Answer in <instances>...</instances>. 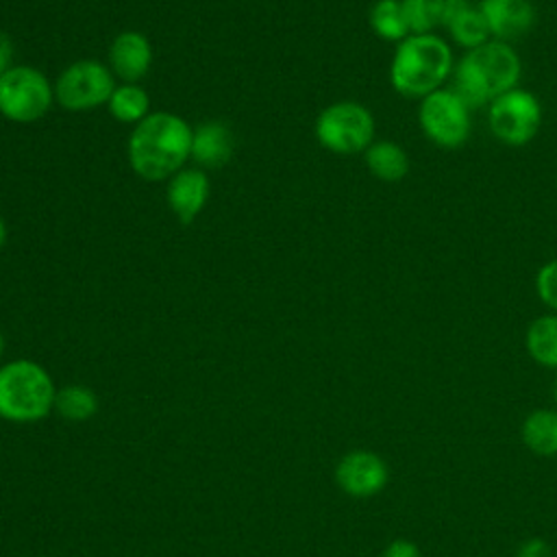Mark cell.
<instances>
[{
    "instance_id": "cell-1",
    "label": "cell",
    "mask_w": 557,
    "mask_h": 557,
    "mask_svg": "<svg viewBox=\"0 0 557 557\" xmlns=\"http://www.w3.org/2000/svg\"><path fill=\"white\" fill-rule=\"evenodd\" d=\"M194 128L176 113L154 111L128 137V163L146 181H165L191 159Z\"/></svg>"
},
{
    "instance_id": "cell-2",
    "label": "cell",
    "mask_w": 557,
    "mask_h": 557,
    "mask_svg": "<svg viewBox=\"0 0 557 557\" xmlns=\"http://www.w3.org/2000/svg\"><path fill=\"white\" fill-rule=\"evenodd\" d=\"M520 78V59L505 41H487L459 61L453 91L468 109L483 107L505 91L513 89Z\"/></svg>"
},
{
    "instance_id": "cell-3",
    "label": "cell",
    "mask_w": 557,
    "mask_h": 557,
    "mask_svg": "<svg viewBox=\"0 0 557 557\" xmlns=\"http://www.w3.org/2000/svg\"><path fill=\"white\" fill-rule=\"evenodd\" d=\"M453 72V52L446 41L429 35L405 37L392 59L389 81L407 98H424L440 89Z\"/></svg>"
},
{
    "instance_id": "cell-4",
    "label": "cell",
    "mask_w": 557,
    "mask_h": 557,
    "mask_svg": "<svg viewBox=\"0 0 557 557\" xmlns=\"http://www.w3.org/2000/svg\"><path fill=\"white\" fill-rule=\"evenodd\" d=\"M57 387L48 370L33 359L0 366V418L33 424L54 411Z\"/></svg>"
},
{
    "instance_id": "cell-5",
    "label": "cell",
    "mask_w": 557,
    "mask_h": 557,
    "mask_svg": "<svg viewBox=\"0 0 557 557\" xmlns=\"http://www.w3.org/2000/svg\"><path fill=\"white\" fill-rule=\"evenodd\" d=\"M318 141L335 154H357L374 141V117L368 107L342 100L320 111L315 120Z\"/></svg>"
},
{
    "instance_id": "cell-6",
    "label": "cell",
    "mask_w": 557,
    "mask_h": 557,
    "mask_svg": "<svg viewBox=\"0 0 557 557\" xmlns=\"http://www.w3.org/2000/svg\"><path fill=\"white\" fill-rule=\"evenodd\" d=\"M54 102V85L30 65H11L0 76V113L17 124L37 122Z\"/></svg>"
},
{
    "instance_id": "cell-7",
    "label": "cell",
    "mask_w": 557,
    "mask_h": 557,
    "mask_svg": "<svg viewBox=\"0 0 557 557\" xmlns=\"http://www.w3.org/2000/svg\"><path fill=\"white\" fill-rule=\"evenodd\" d=\"M115 89V78L109 65L81 59L70 63L54 81V102L67 111H89L107 104Z\"/></svg>"
},
{
    "instance_id": "cell-8",
    "label": "cell",
    "mask_w": 557,
    "mask_h": 557,
    "mask_svg": "<svg viewBox=\"0 0 557 557\" xmlns=\"http://www.w3.org/2000/svg\"><path fill=\"white\" fill-rule=\"evenodd\" d=\"M490 128L507 146L529 144L542 124V107L527 89H509L490 102Z\"/></svg>"
},
{
    "instance_id": "cell-9",
    "label": "cell",
    "mask_w": 557,
    "mask_h": 557,
    "mask_svg": "<svg viewBox=\"0 0 557 557\" xmlns=\"http://www.w3.org/2000/svg\"><path fill=\"white\" fill-rule=\"evenodd\" d=\"M424 135L442 148H459L470 137V109L453 89H435L420 100L418 113Z\"/></svg>"
},
{
    "instance_id": "cell-10",
    "label": "cell",
    "mask_w": 557,
    "mask_h": 557,
    "mask_svg": "<svg viewBox=\"0 0 557 557\" xmlns=\"http://www.w3.org/2000/svg\"><path fill=\"white\" fill-rule=\"evenodd\" d=\"M389 479L383 457L372 450H350L335 466V481L342 492L355 498H370L379 494Z\"/></svg>"
},
{
    "instance_id": "cell-11",
    "label": "cell",
    "mask_w": 557,
    "mask_h": 557,
    "mask_svg": "<svg viewBox=\"0 0 557 557\" xmlns=\"http://www.w3.org/2000/svg\"><path fill=\"white\" fill-rule=\"evenodd\" d=\"M168 205L172 213L189 224L209 200V176L202 168H183L174 176L168 178L165 189Z\"/></svg>"
},
{
    "instance_id": "cell-12",
    "label": "cell",
    "mask_w": 557,
    "mask_h": 557,
    "mask_svg": "<svg viewBox=\"0 0 557 557\" xmlns=\"http://www.w3.org/2000/svg\"><path fill=\"white\" fill-rule=\"evenodd\" d=\"M152 63V48L146 35L137 30L120 33L109 48V70L122 83L141 81Z\"/></svg>"
},
{
    "instance_id": "cell-13",
    "label": "cell",
    "mask_w": 557,
    "mask_h": 557,
    "mask_svg": "<svg viewBox=\"0 0 557 557\" xmlns=\"http://www.w3.org/2000/svg\"><path fill=\"white\" fill-rule=\"evenodd\" d=\"M479 11L487 22L490 35L498 37V41L522 37L535 22L531 0H481Z\"/></svg>"
},
{
    "instance_id": "cell-14",
    "label": "cell",
    "mask_w": 557,
    "mask_h": 557,
    "mask_svg": "<svg viewBox=\"0 0 557 557\" xmlns=\"http://www.w3.org/2000/svg\"><path fill=\"white\" fill-rule=\"evenodd\" d=\"M233 154V135L222 122H205L191 133V161L202 170L226 165Z\"/></svg>"
},
{
    "instance_id": "cell-15",
    "label": "cell",
    "mask_w": 557,
    "mask_h": 557,
    "mask_svg": "<svg viewBox=\"0 0 557 557\" xmlns=\"http://www.w3.org/2000/svg\"><path fill=\"white\" fill-rule=\"evenodd\" d=\"M363 157L370 174L383 183H398L409 172V157L405 148L396 141H389V139L372 141L366 148Z\"/></svg>"
},
{
    "instance_id": "cell-16",
    "label": "cell",
    "mask_w": 557,
    "mask_h": 557,
    "mask_svg": "<svg viewBox=\"0 0 557 557\" xmlns=\"http://www.w3.org/2000/svg\"><path fill=\"white\" fill-rule=\"evenodd\" d=\"M524 446L540 455H557V409H535L531 411L520 429Z\"/></svg>"
},
{
    "instance_id": "cell-17",
    "label": "cell",
    "mask_w": 557,
    "mask_h": 557,
    "mask_svg": "<svg viewBox=\"0 0 557 557\" xmlns=\"http://www.w3.org/2000/svg\"><path fill=\"white\" fill-rule=\"evenodd\" d=\"M524 342L535 363L557 370V313L535 318L527 329Z\"/></svg>"
},
{
    "instance_id": "cell-18",
    "label": "cell",
    "mask_w": 557,
    "mask_h": 557,
    "mask_svg": "<svg viewBox=\"0 0 557 557\" xmlns=\"http://www.w3.org/2000/svg\"><path fill=\"white\" fill-rule=\"evenodd\" d=\"M107 107L117 122L139 124L150 113V98L141 85L122 83V85H115Z\"/></svg>"
},
{
    "instance_id": "cell-19",
    "label": "cell",
    "mask_w": 557,
    "mask_h": 557,
    "mask_svg": "<svg viewBox=\"0 0 557 557\" xmlns=\"http://www.w3.org/2000/svg\"><path fill=\"white\" fill-rule=\"evenodd\" d=\"M54 411L67 422H85L98 411V396L91 387L70 383L57 389Z\"/></svg>"
},
{
    "instance_id": "cell-20",
    "label": "cell",
    "mask_w": 557,
    "mask_h": 557,
    "mask_svg": "<svg viewBox=\"0 0 557 557\" xmlns=\"http://www.w3.org/2000/svg\"><path fill=\"white\" fill-rule=\"evenodd\" d=\"M372 30L387 41H403L409 37V26L400 0H376L370 9Z\"/></svg>"
},
{
    "instance_id": "cell-21",
    "label": "cell",
    "mask_w": 557,
    "mask_h": 557,
    "mask_svg": "<svg viewBox=\"0 0 557 557\" xmlns=\"http://www.w3.org/2000/svg\"><path fill=\"white\" fill-rule=\"evenodd\" d=\"M446 28H448L450 37L461 48H468V50H474V48L487 44V37H490V28H487L483 13L479 11V7H472V4L466 11H461Z\"/></svg>"
},
{
    "instance_id": "cell-22",
    "label": "cell",
    "mask_w": 557,
    "mask_h": 557,
    "mask_svg": "<svg viewBox=\"0 0 557 557\" xmlns=\"http://www.w3.org/2000/svg\"><path fill=\"white\" fill-rule=\"evenodd\" d=\"M411 35H429L442 24L444 0H400Z\"/></svg>"
},
{
    "instance_id": "cell-23",
    "label": "cell",
    "mask_w": 557,
    "mask_h": 557,
    "mask_svg": "<svg viewBox=\"0 0 557 557\" xmlns=\"http://www.w3.org/2000/svg\"><path fill=\"white\" fill-rule=\"evenodd\" d=\"M535 289L540 300L557 313V259L544 263L535 276Z\"/></svg>"
},
{
    "instance_id": "cell-24",
    "label": "cell",
    "mask_w": 557,
    "mask_h": 557,
    "mask_svg": "<svg viewBox=\"0 0 557 557\" xmlns=\"http://www.w3.org/2000/svg\"><path fill=\"white\" fill-rule=\"evenodd\" d=\"M381 557H420V548L411 540H392Z\"/></svg>"
},
{
    "instance_id": "cell-25",
    "label": "cell",
    "mask_w": 557,
    "mask_h": 557,
    "mask_svg": "<svg viewBox=\"0 0 557 557\" xmlns=\"http://www.w3.org/2000/svg\"><path fill=\"white\" fill-rule=\"evenodd\" d=\"M516 557H553V553H550V546L544 540L531 537V540H527L518 546Z\"/></svg>"
},
{
    "instance_id": "cell-26",
    "label": "cell",
    "mask_w": 557,
    "mask_h": 557,
    "mask_svg": "<svg viewBox=\"0 0 557 557\" xmlns=\"http://www.w3.org/2000/svg\"><path fill=\"white\" fill-rule=\"evenodd\" d=\"M470 7V0H444L442 9V26H448L461 11Z\"/></svg>"
},
{
    "instance_id": "cell-27",
    "label": "cell",
    "mask_w": 557,
    "mask_h": 557,
    "mask_svg": "<svg viewBox=\"0 0 557 557\" xmlns=\"http://www.w3.org/2000/svg\"><path fill=\"white\" fill-rule=\"evenodd\" d=\"M11 44L4 35H0V76L11 67Z\"/></svg>"
},
{
    "instance_id": "cell-28",
    "label": "cell",
    "mask_w": 557,
    "mask_h": 557,
    "mask_svg": "<svg viewBox=\"0 0 557 557\" xmlns=\"http://www.w3.org/2000/svg\"><path fill=\"white\" fill-rule=\"evenodd\" d=\"M4 242H7V224H4V220L0 215V248L4 246Z\"/></svg>"
},
{
    "instance_id": "cell-29",
    "label": "cell",
    "mask_w": 557,
    "mask_h": 557,
    "mask_svg": "<svg viewBox=\"0 0 557 557\" xmlns=\"http://www.w3.org/2000/svg\"><path fill=\"white\" fill-rule=\"evenodd\" d=\"M553 400H555V405H557V379H555V383H553Z\"/></svg>"
},
{
    "instance_id": "cell-30",
    "label": "cell",
    "mask_w": 557,
    "mask_h": 557,
    "mask_svg": "<svg viewBox=\"0 0 557 557\" xmlns=\"http://www.w3.org/2000/svg\"><path fill=\"white\" fill-rule=\"evenodd\" d=\"M2 352H4V335L0 333V357H2Z\"/></svg>"
}]
</instances>
